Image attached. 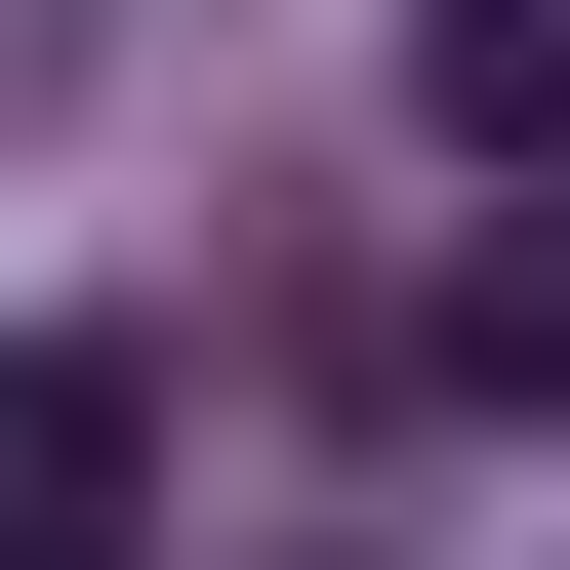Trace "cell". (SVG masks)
I'll list each match as a JSON object with an SVG mask.
<instances>
[{
  "label": "cell",
  "mask_w": 570,
  "mask_h": 570,
  "mask_svg": "<svg viewBox=\"0 0 570 570\" xmlns=\"http://www.w3.org/2000/svg\"><path fill=\"white\" fill-rule=\"evenodd\" d=\"M164 530V367L122 326H0V570H122Z\"/></svg>",
  "instance_id": "cell-1"
}]
</instances>
